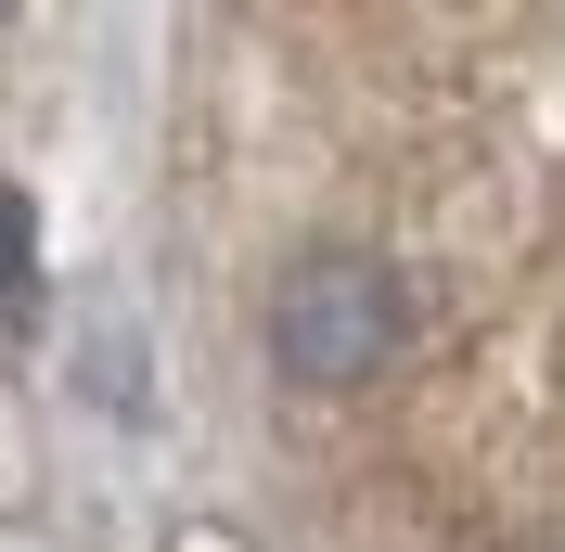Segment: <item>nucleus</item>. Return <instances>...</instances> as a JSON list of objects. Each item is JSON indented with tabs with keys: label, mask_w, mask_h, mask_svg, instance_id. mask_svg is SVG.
<instances>
[{
	"label": "nucleus",
	"mask_w": 565,
	"mask_h": 552,
	"mask_svg": "<svg viewBox=\"0 0 565 552\" xmlns=\"http://www.w3.org/2000/svg\"><path fill=\"white\" fill-rule=\"evenodd\" d=\"M0 321H39V219L13 180H0Z\"/></svg>",
	"instance_id": "f03ea898"
},
{
	"label": "nucleus",
	"mask_w": 565,
	"mask_h": 552,
	"mask_svg": "<svg viewBox=\"0 0 565 552\" xmlns=\"http://www.w3.org/2000/svg\"><path fill=\"white\" fill-rule=\"evenodd\" d=\"M412 347V283L386 257H296L270 283V360L296 385H373Z\"/></svg>",
	"instance_id": "f257e3e1"
}]
</instances>
